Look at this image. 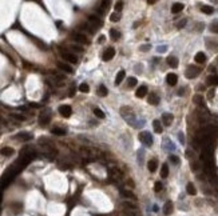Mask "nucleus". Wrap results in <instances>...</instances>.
<instances>
[{"label": "nucleus", "instance_id": "nucleus-1", "mask_svg": "<svg viewBox=\"0 0 218 216\" xmlns=\"http://www.w3.org/2000/svg\"><path fill=\"white\" fill-rule=\"evenodd\" d=\"M121 115H122V117H123L126 121H129L131 125H135V113H134L131 107H122Z\"/></svg>", "mask_w": 218, "mask_h": 216}, {"label": "nucleus", "instance_id": "nucleus-2", "mask_svg": "<svg viewBox=\"0 0 218 216\" xmlns=\"http://www.w3.org/2000/svg\"><path fill=\"white\" fill-rule=\"evenodd\" d=\"M109 175H110V178H113L115 181L122 180V178H123V174H122V171L119 170L118 167H110Z\"/></svg>", "mask_w": 218, "mask_h": 216}, {"label": "nucleus", "instance_id": "nucleus-3", "mask_svg": "<svg viewBox=\"0 0 218 216\" xmlns=\"http://www.w3.org/2000/svg\"><path fill=\"white\" fill-rule=\"evenodd\" d=\"M201 73V70H199L198 67H195V66H189L187 67V70L186 72H185V76L187 77V79H194V77H197Z\"/></svg>", "mask_w": 218, "mask_h": 216}, {"label": "nucleus", "instance_id": "nucleus-4", "mask_svg": "<svg viewBox=\"0 0 218 216\" xmlns=\"http://www.w3.org/2000/svg\"><path fill=\"white\" fill-rule=\"evenodd\" d=\"M139 140L142 142V143L144 144V146H153V136L150 132H140L139 133Z\"/></svg>", "mask_w": 218, "mask_h": 216}, {"label": "nucleus", "instance_id": "nucleus-5", "mask_svg": "<svg viewBox=\"0 0 218 216\" xmlns=\"http://www.w3.org/2000/svg\"><path fill=\"white\" fill-rule=\"evenodd\" d=\"M51 120V112L50 111H43L39 115V123L40 124H48Z\"/></svg>", "mask_w": 218, "mask_h": 216}, {"label": "nucleus", "instance_id": "nucleus-6", "mask_svg": "<svg viewBox=\"0 0 218 216\" xmlns=\"http://www.w3.org/2000/svg\"><path fill=\"white\" fill-rule=\"evenodd\" d=\"M59 112H60L62 116H64V117H70L71 113H72V108H71V105L63 104L59 107Z\"/></svg>", "mask_w": 218, "mask_h": 216}, {"label": "nucleus", "instance_id": "nucleus-7", "mask_svg": "<svg viewBox=\"0 0 218 216\" xmlns=\"http://www.w3.org/2000/svg\"><path fill=\"white\" fill-rule=\"evenodd\" d=\"M114 55H115V50L114 48H107V50L103 52V60L105 62H109V60H111V59L114 58Z\"/></svg>", "mask_w": 218, "mask_h": 216}, {"label": "nucleus", "instance_id": "nucleus-8", "mask_svg": "<svg viewBox=\"0 0 218 216\" xmlns=\"http://www.w3.org/2000/svg\"><path fill=\"white\" fill-rule=\"evenodd\" d=\"M62 56H63V59H64V60H67V62L72 63V64L78 63V58H76L75 55L70 54V52H62Z\"/></svg>", "mask_w": 218, "mask_h": 216}, {"label": "nucleus", "instance_id": "nucleus-9", "mask_svg": "<svg viewBox=\"0 0 218 216\" xmlns=\"http://www.w3.org/2000/svg\"><path fill=\"white\" fill-rule=\"evenodd\" d=\"M173 120H174V116L171 115V113H169V112H166V113H163L162 115V123L165 124V125H171L173 123Z\"/></svg>", "mask_w": 218, "mask_h": 216}, {"label": "nucleus", "instance_id": "nucleus-10", "mask_svg": "<svg viewBox=\"0 0 218 216\" xmlns=\"http://www.w3.org/2000/svg\"><path fill=\"white\" fill-rule=\"evenodd\" d=\"M147 101L150 103V104H153V105L159 104V96H158L155 92H151L150 95H148V97H147Z\"/></svg>", "mask_w": 218, "mask_h": 216}, {"label": "nucleus", "instance_id": "nucleus-11", "mask_svg": "<svg viewBox=\"0 0 218 216\" xmlns=\"http://www.w3.org/2000/svg\"><path fill=\"white\" fill-rule=\"evenodd\" d=\"M74 38H75V40H76V42L83 43V44H88V40H87L86 35H83V34H80V32H75Z\"/></svg>", "mask_w": 218, "mask_h": 216}, {"label": "nucleus", "instance_id": "nucleus-12", "mask_svg": "<svg viewBox=\"0 0 218 216\" xmlns=\"http://www.w3.org/2000/svg\"><path fill=\"white\" fill-rule=\"evenodd\" d=\"M166 81H167L169 85H175L177 81H178V76L175 73H169L167 76H166Z\"/></svg>", "mask_w": 218, "mask_h": 216}, {"label": "nucleus", "instance_id": "nucleus-13", "mask_svg": "<svg viewBox=\"0 0 218 216\" xmlns=\"http://www.w3.org/2000/svg\"><path fill=\"white\" fill-rule=\"evenodd\" d=\"M146 93H147V87H146V85H140L139 88L136 89L135 96H136V97H139V99H142V97L146 96Z\"/></svg>", "mask_w": 218, "mask_h": 216}, {"label": "nucleus", "instance_id": "nucleus-14", "mask_svg": "<svg viewBox=\"0 0 218 216\" xmlns=\"http://www.w3.org/2000/svg\"><path fill=\"white\" fill-rule=\"evenodd\" d=\"M58 67L62 71L67 72V73H71L72 71H74V70H72V67H71L70 64H66V63H63V62H58Z\"/></svg>", "mask_w": 218, "mask_h": 216}, {"label": "nucleus", "instance_id": "nucleus-15", "mask_svg": "<svg viewBox=\"0 0 218 216\" xmlns=\"http://www.w3.org/2000/svg\"><path fill=\"white\" fill-rule=\"evenodd\" d=\"M173 208H174V205H173V201H166L163 205V213L165 215H170L173 212Z\"/></svg>", "mask_w": 218, "mask_h": 216}, {"label": "nucleus", "instance_id": "nucleus-16", "mask_svg": "<svg viewBox=\"0 0 218 216\" xmlns=\"http://www.w3.org/2000/svg\"><path fill=\"white\" fill-rule=\"evenodd\" d=\"M16 139L22 140V142H27V140H31L32 139V135H31V133H28V132H20V133H18Z\"/></svg>", "mask_w": 218, "mask_h": 216}, {"label": "nucleus", "instance_id": "nucleus-17", "mask_svg": "<svg viewBox=\"0 0 218 216\" xmlns=\"http://www.w3.org/2000/svg\"><path fill=\"white\" fill-rule=\"evenodd\" d=\"M122 205L125 208H127V211H138V205L135 203H131V201H123Z\"/></svg>", "mask_w": 218, "mask_h": 216}, {"label": "nucleus", "instance_id": "nucleus-18", "mask_svg": "<svg viewBox=\"0 0 218 216\" xmlns=\"http://www.w3.org/2000/svg\"><path fill=\"white\" fill-rule=\"evenodd\" d=\"M157 167H158V162H157V159H151V160H148L147 168H148V171H150V172H155Z\"/></svg>", "mask_w": 218, "mask_h": 216}, {"label": "nucleus", "instance_id": "nucleus-19", "mask_svg": "<svg viewBox=\"0 0 218 216\" xmlns=\"http://www.w3.org/2000/svg\"><path fill=\"white\" fill-rule=\"evenodd\" d=\"M195 62L199 63V64H203V63L206 62V55L203 54V52H197L195 54Z\"/></svg>", "mask_w": 218, "mask_h": 216}, {"label": "nucleus", "instance_id": "nucleus-20", "mask_svg": "<svg viewBox=\"0 0 218 216\" xmlns=\"http://www.w3.org/2000/svg\"><path fill=\"white\" fill-rule=\"evenodd\" d=\"M167 64L171 67V68H177L178 64H179V62H178V59L175 58V56H169L167 58Z\"/></svg>", "mask_w": 218, "mask_h": 216}, {"label": "nucleus", "instance_id": "nucleus-21", "mask_svg": "<svg viewBox=\"0 0 218 216\" xmlns=\"http://www.w3.org/2000/svg\"><path fill=\"white\" fill-rule=\"evenodd\" d=\"M125 76H126V72L123 70L122 71H119V72L117 73V77H115V85H119L123 81V79H125Z\"/></svg>", "mask_w": 218, "mask_h": 216}, {"label": "nucleus", "instance_id": "nucleus-22", "mask_svg": "<svg viewBox=\"0 0 218 216\" xmlns=\"http://www.w3.org/2000/svg\"><path fill=\"white\" fill-rule=\"evenodd\" d=\"M79 154L82 155L83 158H91V156H92V151L86 148V147H82V148L79 150Z\"/></svg>", "mask_w": 218, "mask_h": 216}, {"label": "nucleus", "instance_id": "nucleus-23", "mask_svg": "<svg viewBox=\"0 0 218 216\" xmlns=\"http://www.w3.org/2000/svg\"><path fill=\"white\" fill-rule=\"evenodd\" d=\"M121 195L123 197H127V199H132V200H135L136 199L135 195H134L131 191H127V189H121Z\"/></svg>", "mask_w": 218, "mask_h": 216}, {"label": "nucleus", "instance_id": "nucleus-24", "mask_svg": "<svg viewBox=\"0 0 218 216\" xmlns=\"http://www.w3.org/2000/svg\"><path fill=\"white\" fill-rule=\"evenodd\" d=\"M183 7H185V5H183L182 3H174L171 7V12L173 13H178V12H181L183 9Z\"/></svg>", "mask_w": 218, "mask_h": 216}, {"label": "nucleus", "instance_id": "nucleus-25", "mask_svg": "<svg viewBox=\"0 0 218 216\" xmlns=\"http://www.w3.org/2000/svg\"><path fill=\"white\" fill-rule=\"evenodd\" d=\"M153 127H154V131H155L157 133H162V131H163L159 120H154V121H153Z\"/></svg>", "mask_w": 218, "mask_h": 216}, {"label": "nucleus", "instance_id": "nucleus-26", "mask_svg": "<svg viewBox=\"0 0 218 216\" xmlns=\"http://www.w3.org/2000/svg\"><path fill=\"white\" fill-rule=\"evenodd\" d=\"M0 155H3V156H11V155H13V150L9 148V147H4V148L0 150Z\"/></svg>", "mask_w": 218, "mask_h": 216}, {"label": "nucleus", "instance_id": "nucleus-27", "mask_svg": "<svg viewBox=\"0 0 218 216\" xmlns=\"http://www.w3.org/2000/svg\"><path fill=\"white\" fill-rule=\"evenodd\" d=\"M186 192L189 193V195H191V196H194L195 193H197V189H195L193 183H189V184L186 185Z\"/></svg>", "mask_w": 218, "mask_h": 216}, {"label": "nucleus", "instance_id": "nucleus-28", "mask_svg": "<svg viewBox=\"0 0 218 216\" xmlns=\"http://www.w3.org/2000/svg\"><path fill=\"white\" fill-rule=\"evenodd\" d=\"M206 83H207L209 85H217V84H218V76L210 75V76L206 79Z\"/></svg>", "mask_w": 218, "mask_h": 216}, {"label": "nucleus", "instance_id": "nucleus-29", "mask_svg": "<svg viewBox=\"0 0 218 216\" xmlns=\"http://www.w3.org/2000/svg\"><path fill=\"white\" fill-rule=\"evenodd\" d=\"M88 20L91 21L92 24H97V25H102V20L98 17V16H95V15H90L88 16Z\"/></svg>", "mask_w": 218, "mask_h": 216}, {"label": "nucleus", "instance_id": "nucleus-30", "mask_svg": "<svg viewBox=\"0 0 218 216\" xmlns=\"http://www.w3.org/2000/svg\"><path fill=\"white\" fill-rule=\"evenodd\" d=\"M201 11H202L203 13H206V15H211V13L214 12V8L210 7V5H202V7H201Z\"/></svg>", "mask_w": 218, "mask_h": 216}, {"label": "nucleus", "instance_id": "nucleus-31", "mask_svg": "<svg viewBox=\"0 0 218 216\" xmlns=\"http://www.w3.org/2000/svg\"><path fill=\"white\" fill-rule=\"evenodd\" d=\"M167 176H169V167H167V164H163L162 168H161V178L166 179Z\"/></svg>", "mask_w": 218, "mask_h": 216}, {"label": "nucleus", "instance_id": "nucleus-32", "mask_svg": "<svg viewBox=\"0 0 218 216\" xmlns=\"http://www.w3.org/2000/svg\"><path fill=\"white\" fill-rule=\"evenodd\" d=\"M52 133H54V135H59V136H63V135H66V129H64V128H59V127H55V128H52Z\"/></svg>", "mask_w": 218, "mask_h": 216}, {"label": "nucleus", "instance_id": "nucleus-33", "mask_svg": "<svg viewBox=\"0 0 218 216\" xmlns=\"http://www.w3.org/2000/svg\"><path fill=\"white\" fill-rule=\"evenodd\" d=\"M94 113H95V116H97V117H99V119H105V112L102 111L101 108H94Z\"/></svg>", "mask_w": 218, "mask_h": 216}, {"label": "nucleus", "instance_id": "nucleus-34", "mask_svg": "<svg viewBox=\"0 0 218 216\" xmlns=\"http://www.w3.org/2000/svg\"><path fill=\"white\" fill-rule=\"evenodd\" d=\"M110 36H111L113 40H118V39L121 38V32L118 31V30H111L110 31Z\"/></svg>", "mask_w": 218, "mask_h": 216}, {"label": "nucleus", "instance_id": "nucleus-35", "mask_svg": "<svg viewBox=\"0 0 218 216\" xmlns=\"http://www.w3.org/2000/svg\"><path fill=\"white\" fill-rule=\"evenodd\" d=\"M107 88H106L105 85H99V88H98V95L99 96H107Z\"/></svg>", "mask_w": 218, "mask_h": 216}, {"label": "nucleus", "instance_id": "nucleus-36", "mask_svg": "<svg viewBox=\"0 0 218 216\" xmlns=\"http://www.w3.org/2000/svg\"><path fill=\"white\" fill-rule=\"evenodd\" d=\"M110 20L113 21V23H117L121 20V13H118V12H113L111 16H110Z\"/></svg>", "mask_w": 218, "mask_h": 216}, {"label": "nucleus", "instance_id": "nucleus-37", "mask_svg": "<svg viewBox=\"0 0 218 216\" xmlns=\"http://www.w3.org/2000/svg\"><path fill=\"white\" fill-rule=\"evenodd\" d=\"M79 91H80V92L87 93V92H88V91H90L88 84H87V83H82V84L79 85Z\"/></svg>", "mask_w": 218, "mask_h": 216}, {"label": "nucleus", "instance_id": "nucleus-38", "mask_svg": "<svg viewBox=\"0 0 218 216\" xmlns=\"http://www.w3.org/2000/svg\"><path fill=\"white\" fill-rule=\"evenodd\" d=\"M193 101H194L195 104L201 105L203 103V97L201 96V95H194V97H193Z\"/></svg>", "mask_w": 218, "mask_h": 216}, {"label": "nucleus", "instance_id": "nucleus-39", "mask_svg": "<svg viewBox=\"0 0 218 216\" xmlns=\"http://www.w3.org/2000/svg\"><path fill=\"white\" fill-rule=\"evenodd\" d=\"M170 162H171L173 164H177V166H178L179 163H181V160H179V158L177 155H170Z\"/></svg>", "mask_w": 218, "mask_h": 216}, {"label": "nucleus", "instance_id": "nucleus-40", "mask_svg": "<svg viewBox=\"0 0 218 216\" xmlns=\"http://www.w3.org/2000/svg\"><path fill=\"white\" fill-rule=\"evenodd\" d=\"M135 84H136L135 77H129V79H127V85H129L130 88H131V87H135Z\"/></svg>", "mask_w": 218, "mask_h": 216}, {"label": "nucleus", "instance_id": "nucleus-41", "mask_svg": "<svg viewBox=\"0 0 218 216\" xmlns=\"http://www.w3.org/2000/svg\"><path fill=\"white\" fill-rule=\"evenodd\" d=\"M115 12H118V13H119V12L122 11V8H123V3H122V1H117V3H115Z\"/></svg>", "mask_w": 218, "mask_h": 216}, {"label": "nucleus", "instance_id": "nucleus-42", "mask_svg": "<svg viewBox=\"0 0 218 216\" xmlns=\"http://www.w3.org/2000/svg\"><path fill=\"white\" fill-rule=\"evenodd\" d=\"M186 23H187V20H186V19L179 20L178 23H177V28H179V30H181V28H183L185 25H186Z\"/></svg>", "mask_w": 218, "mask_h": 216}, {"label": "nucleus", "instance_id": "nucleus-43", "mask_svg": "<svg viewBox=\"0 0 218 216\" xmlns=\"http://www.w3.org/2000/svg\"><path fill=\"white\" fill-rule=\"evenodd\" d=\"M162 187H163L162 183H161V181H157L155 185H154V191H155V192H159L161 189H162Z\"/></svg>", "mask_w": 218, "mask_h": 216}, {"label": "nucleus", "instance_id": "nucleus-44", "mask_svg": "<svg viewBox=\"0 0 218 216\" xmlns=\"http://www.w3.org/2000/svg\"><path fill=\"white\" fill-rule=\"evenodd\" d=\"M214 93H215L214 89H210V91H207V99H209V100H211V99L214 97Z\"/></svg>", "mask_w": 218, "mask_h": 216}, {"label": "nucleus", "instance_id": "nucleus-45", "mask_svg": "<svg viewBox=\"0 0 218 216\" xmlns=\"http://www.w3.org/2000/svg\"><path fill=\"white\" fill-rule=\"evenodd\" d=\"M150 48H151V46H150V44H144V46H140V51H142V52H146V51H148Z\"/></svg>", "mask_w": 218, "mask_h": 216}, {"label": "nucleus", "instance_id": "nucleus-46", "mask_svg": "<svg viewBox=\"0 0 218 216\" xmlns=\"http://www.w3.org/2000/svg\"><path fill=\"white\" fill-rule=\"evenodd\" d=\"M166 50H167V47H166V46H159L158 48H157V51H158V52H161V54L166 52Z\"/></svg>", "mask_w": 218, "mask_h": 216}, {"label": "nucleus", "instance_id": "nucleus-47", "mask_svg": "<svg viewBox=\"0 0 218 216\" xmlns=\"http://www.w3.org/2000/svg\"><path fill=\"white\" fill-rule=\"evenodd\" d=\"M12 117H15V119H18V120H26V117L24 116H22V115H18V113H12Z\"/></svg>", "mask_w": 218, "mask_h": 216}, {"label": "nucleus", "instance_id": "nucleus-48", "mask_svg": "<svg viewBox=\"0 0 218 216\" xmlns=\"http://www.w3.org/2000/svg\"><path fill=\"white\" fill-rule=\"evenodd\" d=\"M178 139H179V142H181L182 144H185V136H183L182 132H179L178 133Z\"/></svg>", "mask_w": 218, "mask_h": 216}, {"label": "nucleus", "instance_id": "nucleus-49", "mask_svg": "<svg viewBox=\"0 0 218 216\" xmlns=\"http://www.w3.org/2000/svg\"><path fill=\"white\" fill-rule=\"evenodd\" d=\"M211 31L215 32V34H218V23H217V24H213V25H211Z\"/></svg>", "mask_w": 218, "mask_h": 216}, {"label": "nucleus", "instance_id": "nucleus-50", "mask_svg": "<svg viewBox=\"0 0 218 216\" xmlns=\"http://www.w3.org/2000/svg\"><path fill=\"white\" fill-rule=\"evenodd\" d=\"M138 155H139V156H138V162L142 164V158H143L142 155H143V151H139V152H138Z\"/></svg>", "mask_w": 218, "mask_h": 216}, {"label": "nucleus", "instance_id": "nucleus-51", "mask_svg": "<svg viewBox=\"0 0 218 216\" xmlns=\"http://www.w3.org/2000/svg\"><path fill=\"white\" fill-rule=\"evenodd\" d=\"M126 183H127V185H130L131 188H134V183H132V180H131V179H129V180L126 181Z\"/></svg>", "mask_w": 218, "mask_h": 216}, {"label": "nucleus", "instance_id": "nucleus-52", "mask_svg": "<svg viewBox=\"0 0 218 216\" xmlns=\"http://www.w3.org/2000/svg\"><path fill=\"white\" fill-rule=\"evenodd\" d=\"M105 35H102V36H99V40H98V43H103L105 42Z\"/></svg>", "mask_w": 218, "mask_h": 216}, {"label": "nucleus", "instance_id": "nucleus-53", "mask_svg": "<svg viewBox=\"0 0 218 216\" xmlns=\"http://www.w3.org/2000/svg\"><path fill=\"white\" fill-rule=\"evenodd\" d=\"M183 91H185V88H181V89L178 91V95H179V96H183V95H185V92H183Z\"/></svg>", "mask_w": 218, "mask_h": 216}, {"label": "nucleus", "instance_id": "nucleus-54", "mask_svg": "<svg viewBox=\"0 0 218 216\" xmlns=\"http://www.w3.org/2000/svg\"><path fill=\"white\" fill-rule=\"evenodd\" d=\"M102 5H106V8H107V5H110V1H102Z\"/></svg>", "mask_w": 218, "mask_h": 216}, {"label": "nucleus", "instance_id": "nucleus-55", "mask_svg": "<svg viewBox=\"0 0 218 216\" xmlns=\"http://www.w3.org/2000/svg\"><path fill=\"white\" fill-rule=\"evenodd\" d=\"M72 48H74V50H76V51H82V47H78V46H74Z\"/></svg>", "mask_w": 218, "mask_h": 216}]
</instances>
